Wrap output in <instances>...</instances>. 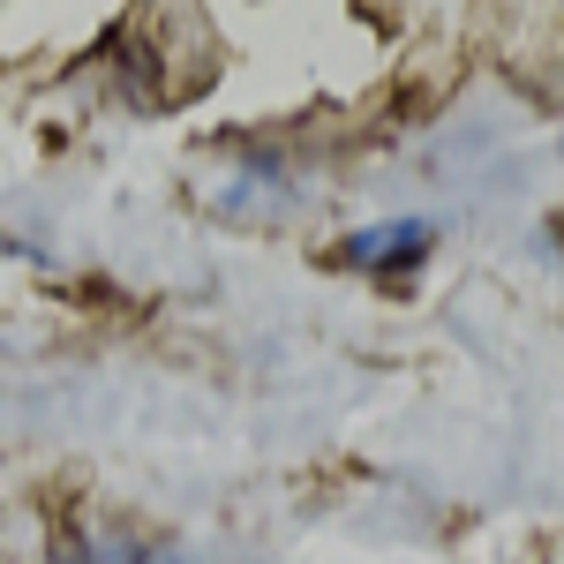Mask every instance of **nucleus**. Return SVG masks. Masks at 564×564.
I'll return each instance as SVG.
<instances>
[{"label": "nucleus", "instance_id": "nucleus-2", "mask_svg": "<svg viewBox=\"0 0 564 564\" xmlns=\"http://www.w3.org/2000/svg\"><path fill=\"white\" fill-rule=\"evenodd\" d=\"M90 564H188V557H174V550H121V542H106Z\"/></svg>", "mask_w": 564, "mask_h": 564}, {"label": "nucleus", "instance_id": "nucleus-1", "mask_svg": "<svg viewBox=\"0 0 564 564\" xmlns=\"http://www.w3.org/2000/svg\"><path fill=\"white\" fill-rule=\"evenodd\" d=\"M422 249V234H377V241H354L347 257L354 263H377V257H414Z\"/></svg>", "mask_w": 564, "mask_h": 564}]
</instances>
